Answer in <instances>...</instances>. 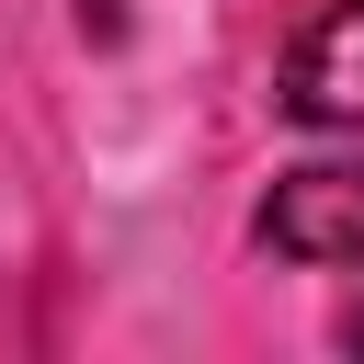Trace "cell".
I'll list each match as a JSON object with an SVG mask.
<instances>
[{"instance_id":"obj_1","label":"cell","mask_w":364,"mask_h":364,"mask_svg":"<svg viewBox=\"0 0 364 364\" xmlns=\"http://www.w3.org/2000/svg\"><path fill=\"white\" fill-rule=\"evenodd\" d=\"M262 239H273L284 262H364V159L284 171L273 205H262Z\"/></svg>"},{"instance_id":"obj_2","label":"cell","mask_w":364,"mask_h":364,"mask_svg":"<svg viewBox=\"0 0 364 364\" xmlns=\"http://www.w3.org/2000/svg\"><path fill=\"white\" fill-rule=\"evenodd\" d=\"M284 114L296 125H353L364 136V0H330L296 46H284Z\"/></svg>"},{"instance_id":"obj_3","label":"cell","mask_w":364,"mask_h":364,"mask_svg":"<svg viewBox=\"0 0 364 364\" xmlns=\"http://www.w3.org/2000/svg\"><path fill=\"white\" fill-rule=\"evenodd\" d=\"M341 341H353V353H364V296H353V307H341Z\"/></svg>"}]
</instances>
